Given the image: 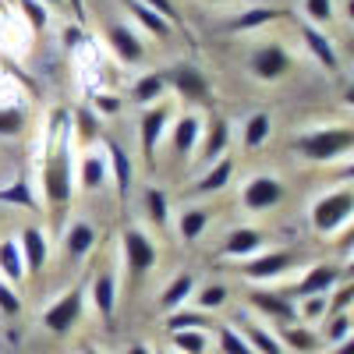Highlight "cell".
I'll list each match as a JSON object with an SVG mask.
<instances>
[{
    "label": "cell",
    "instance_id": "cell-35",
    "mask_svg": "<svg viewBox=\"0 0 354 354\" xmlns=\"http://www.w3.org/2000/svg\"><path fill=\"white\" fill-rule=\"evenodd\" d=\"M277 18H283V11H277V8H252L241 18H234L230 28L234 32H252V28H262L266 21H277Z\"/></svg>",
    "mask_w": 354,
    "mask_h": 354
},
{
    "label": "cell",
    "instance_id": "cell-33",
    "mask_svg": "<svg viewBox=\"0 0 354 354\" xmlns=\"http://www.w3.org/2000/svg\"><path fill=\"white\" fill-rule=\"evenodd\" d=\"M128 8H131L135 21H138V25H142V28H145V32H149V36H156V39H167V36L174 32V25H170L167 18H160L156 11H149V8L142 4V0H131Z\"/></svg>",
    "mask_w": 354,
    "mask_h": 354
},
{
    "label": "cell",
    "instance_id": "cell-16",
    "mask_svg": "<svg viewBox=\"0 0 354 354\" xmlns=\"http://www.w3.org/2000/svg\"><path fill=\"white\" fill-rule=\"evenodd\" d=\"M337 280H340V270L337 266H330V262H319V266H312V270L298 280V298H312V294H330L333 287H337Z\"/></svg>",
    "mask_w": 354,
    "mask_h": 354
},
{
    "label": "cell",
    "instance_id": "cell-23",
    "mask_svg": "<svg viewBox=\"0 0 354 354\" xmlns=\"http://www.w3.org/2000/svg\"><path fill=\"white\" fill-rule=\"evenodd\" d=\"M283 351H298V354H312L319 347V333H312L308 322H287V326L277 333Z\"/></svg>",
    "mask_w": 354,
    "mask_h": 354
},
{
    "label": "cell",
    "instance_id": "cell-38",
    "mask_svg": "<svg viewBox=\"0 0 354 354\" xmlns=\"http://www.w3.org/2000/svg\"><path fill=\"white\" fill-rule=\"evenodd\" d=\"M75 135H78L82 142H93V138L100 135V113H96L93 106H82V110L75 113Z\"/></svg>",
    "mask_w": 354,
    "mask_h": 354
},
{
    "label": "cell",
    "instance_id": "cell-10",
    "mask_svg": "<svg viewBox=\"0 0 354 354\" xmlns=\"http://www.w3.org/2000/svg\"><path fill=\"white\" fill-rule=\"evenodd\" d=\"M167 142H170V153L174 156H192L198 149V142H202V121H198L195 113H181L170 124Z\"/></svg>",
    "mask_w": 354,
    "mask_h": 354
},
{
    "label": "cell",
    "instance_id": "cell-8",
    "mask_svg": "<svg viewBox=\"0 0 354 354\" xmlns=\"http://www.w3.org/2000/svg\"><path fill=\"white\" fill-rule=\"evenodd\" d=\"M241 202H245V209H252V213H266V209H273V205L283 202V185L277 181V177H270V174H255L241 188Z\"/></svg>",
    "mask_w": 354,
    "mask_h": 354
},
{
    "label": "cell",
    "instance_id": "cell-26",
    "mask_svg": "<svg viewBox=\"0 0 354 354\" xmlns=\"http://www.w3.org/2000/svg\"><path fill=\"white\" fill-rule=\"evenodd\" d=\"M0 280H8L11 287L25 280V259H21V248L15 238L0 241Z\"/></svg>",
    "mask_w": 354,
    "mask_h": 354
},
{
    "label": "cell",
    "instance_id": "cell-17",
    "mask_svg": "<svg viewBox=\"0 0 354 354\" xmlns=\"http://www.w3.org/2000/svg\"><path fill=\"white\" fill-rule=\"evenodd\" d=\"M238 333L245 337V344L252 347V354H283L280 337H277L270 326H262V322L241 319V322H238Z\"/></svg>",
    "mask_w": 354,
    "mask_h": 354
},
{
    "label": "cell",
    "instance_id": "cell-13",
    "mask_svg": "<svg viewBox=\"0 0 354 354\" xmlns=\"http://www.w3.org/2000/svg\"><path fill=\"white\" fill-rule=\"evenodd\" d=\"M106 43H110V50L117 53V61H121V64H138L142 57H145L142 39L131 32L124 21H113V25L106 28Z\"/></svg>",
    "mask_w": 354,
    "mask_h": 354
},
{
    "label": "cell",
    "instance_id": "cell-50",
    "mask_svg": "<svg viewBox=\"0 0 354 354\" xmlns=\"http://www.w3.org/2000/svg\"><path fill=\"white\" fill-rule=\"evenodd\" d=\"M333 354H354V337H347L344 344H337V347H333Z\"/></svg>",
    "mask_w": 354,
    "mask_h": 354
},
{
    "label": "cell",
    "instance_id": "cell-45",
    "mask_svg": "<svg viewBox=\"0 0 354 354\" xmlns=\"http://www.w3.org/2000/svg\"><path fill=\"white\" fill-rule=\"evenodd\" d=\"M18 312H21V298H18V290H15L8 280H0V315L15 319Z\"/></svg>",
    "mask_w": 354,
    "mask_h": 354
},
{
    "label": "cell",
    "instance_id": "cell-48",
    "mask_svg": "<svg viewBox=\"0 0 354 354\" xmlns=\"http://www.w3.org/2000/svg\"><path fill=\"white\" fill-rule=\"evenodd\" d=\"M93 106H96V113H103V117H113L117 110H121V100H117V96H93Z\"/></svg>",
    "mask_w": 354,
    "mask_h": 354
},
{
    "label": "cell",
    "instance_id": "cell-9",
    "mask_svg": "<svg viewBox=\"0 0 354 354\" xmlns=\"http://www.w3.org/2000/svg\"><path fill=\"white\" fill-rule=\"evenodd\" d=\"M163 78H167V85H174L177 93H181L185 100H192V103H209V96H213L209 78H205L198 68H192V64H177Z\"/></svg>",
    "mask_w": 354,
    "mask_h": 354
},
{
    "label": "cell",
    "instance_id": "cell-47",
    "mask_svg": "<svg viewBox=\"0 0 354 354\" xmlns=\"http://www.w3.org/2000/svg\"><path fill=\"white\" fill-rule=\"evenodd\" d=\"M142 4L149 8V11H156L160 18H167L170 25H174V21H181V15H177V8L170 4V0H142Z\"/></svg>",
    "mask_w": 354,
    "mask_h": 354
},
{
    "label": "cell",
    "instance_id": "cell-57",
    "mask_svg": "<svg viewBox=\"0 0 354 354\" xmlns=\"http://www.w3.org/2000/svg\"><path fill=\"white\" fill-rule=\"evenodd\" d=\"M82 354H100L96 347H82Z\"/></svg>",
    "mask_w": 354,
    "mask_h": 354
},
{
    "label": "cell",
    "instance_id": "cell-18",
    "mask_svg": "<svg viewBox=\"0 0 354 354\" xmlns=\"http://www.w3.org/2000/svg\"><path fill=\"white\" fill-rule=\"evenodd\" d=\"M106 170L113 174V188L117 195H128L131 192V156L124 153V145H117V142H106Z\"/></svg>",
    "mask_w": 354,
    "mask_h": 354
},
{
    "label": "cell",
    "instance_id": "cell-15",
    "mask_svg": "<svg viewBox=\"0 0 354 354\" xmlns=\"http://www.w3.org/2000/svg\"><path fill=\"white\" fill-rule=\"evenodd\" d=\"M266 248V234L255 227H238L223 238V255L227 259H252Z\"/></svg>",
    "mask_w": 354,
    "mask_h": 354
},
{
    "label": "cell",
    "instance_id": "cell-44",
    "mask_svg": "<svg viewBox=\"0 0 354 354\" xmlns=\"http://www.w3.org/2000/svg\"><path fill=\"white\" fill-rule=\"evenodd\" d=\"M227 294H230V290H227L223 283H209V287H202V290H198V308H202V312L220 308V305L227 301Z\"/></svg>",
    "mask_w": 354,
    "mask_h": 354
},
{
    "label": "cell",
    "instance_id": "cell-56",
    "mask_svg": "<svg viewBox=\"0 0 354 354\" xmlns=\"http://www.w3.org/2000/svg\"><path fill=\"white\" fill-rule=\"evenodd\" d=\"M347 18L354 21V0H347Z\"/></svg>",
    "mask_w": 354,
    "mask_h": 354
},
{
    "label": "cell",
    "instance_id": "cell-30",
    "mask_svg": "<svg viewBox=\"0 0 354 354\" xmlns=\"http://www.w3.org/2000/svg\"><path fill=\"white\" fill-rule=\"evenodd\" d=\"M163 93H167V78H163V71H149V75H142V78L135 82L131 100H135L138 106H153Z\"/></svg>",
    "mask_w": 354,
    "mask_h": 354
},
{
    "label": "cell",
    "instance_id": "cell-40",
    "mask_svg": "<svg viewBox=\"0 0 354 354\" xmlns=\"http://www.w3.org/2000/svg\"><path fill=\"white\" fill-rule=\"evenodd\" d=\"M351 330H354V319H351V312H344V315H330V326H326V344H344L347 337H351Z\"/></svg>",
    "mask_w": 354,
    "mask_h": 354
},
{
    "label": "cell",
    "instance_id": "cell-46",
    "mask_svg": "<svg viewBox=\"0 0 354 354\" xmlns=\"http://www.w3.org/2000/svg\"><path fill=\"white\" fill-rule=\"evenodd\" d=\"M305 15L312 18V21H330L333 18V0H305Z\"/></svg>",
    "mask_w": 354,
    "mask_h": 354
},
{
    "label": "cell",
    "instance_id": "cell-34",
    "mask_svg": "<svg viewBox=\"0 0 354 354\" xmlns=\"http://www.w3.org/2000/svg\"><path fill=\"white\" fill-rule=\"evenodd\" d=\"M0 205H21V209H39V202H36V192L32 185L25 181H11L8 188H0Z\"/></svg>",
    "mask_w": 354,
    "mask_h": 354
},
{
    "label": "cell",
    "instance_id": "cell-39",
    "mask_svg": "<svg viewBox=\"0 0 354 354\" xmlns=\"http://www.w3.org/2000/svg\"><path fill=\"white\" fill-rule=\"evenodd\" d=\"M216 340L223 354H252V347L245 344V337L234 330V326H216Z\"/></svg>",
    "mask_w": 354,
    "mask_h": 354
},
{
    "label": "cell",
    "instance_id": "cell-19",
    "mask_svg": "<svg viewBox=\"0 0 354 354\" xmlns=\"http://www.w3.org/2000/svg\"><path fill=\"white\" fill-rule=\"evenodd\" d=\"M96 241H100L96 227H93V223H85V220H75V223L68 227V234H64V248H68V259L82 262L88 252L96 248Z\"/></svg>",
    "mask_w": 354,
    "mask_h": 354
},
{
    "label": "cell",
    "instance_id": "cell-24",
    "mask_svg": "<svg viewBox=\"0 0 354 354\" xmlns=\"http://www.w3.org/2000/svg\"><path fill=\"white\" fill-rule=\"evenodd\" d=\"M230 177H234V160H230V156H220L216 163L205 167V174L198 177L195 192H202V195H216V192H223V188L230 185Z\"/></svg>",
    "mask_w": 354,
    "mask_h": 354
},
{
    "label": "cell",
    "instance_id": "cell-22",
    "mask_svg": "<svg viewBox=\"0 0 354 354\" xmlns=\"http://www.w3.org/2000/svg\"><path fill=\"white\" fill-rule=\"evenodd\" d=\"M106 177H110V170H106V156H100V153H85V156L78 160V185H82V192H96V188H103V185H106Z\"/></svg>",
    "mask_w": 354,
    "mask_h": 354
},
{
    "label": "cell",
    "instance_id": "cell-11",
    "mask_svg": "<svg viewBox=\"0 0 354 354\" xmlns=\"http://www.w3.org/2000/svg\"><path fill=\"white\" fill-rule=\"evenodd\" d=\"M290 68V57L280 43H266V46H255L252 53V71L262 78V82H277L280 75H287Z\"/></svg>",
    "mask_w": 354,
    "mask_h": 354
},
{
    "label": "cell",
    "instance_id": "cell-1",
    "mask_svg": "<svg viewBox=\"0 0 354 354\" xmlns=\"http://www.w3.org/2000/svg\"><path fill=\"white\" fill-rule=\"evenodd\" d=\"M43 195L50 209H64L75 195V163H71V131L68 113H53L50 121V153L43 167Z\"/></svg>",
    "mask_w": 354,
    "mask_h": 354
},
{
    "label": "cell",
    "instance_id": "cell-25",
    "mask_svg": "<svg viewBox=\"0 0 354 354\" xmlns=\"http://www.w3.org/2000/svg\"><path fill=\"white\" fill-rule=\"evenodd\" d=\"M301 39H305L308 53L315 57L322 68H326V71H337V64H340V61H337V50H333V43L322 36L315 25H301Z\"/></svg>",
    "mask_w": 354,
    "mask_h": 354
},
{
    "label": "cell",
    "instance_id": "cell-4",
    "mask_svg": "<svg viewBox=\"0 0 354 354\" xmlns=\"http://www.w3.org/2000/svg\"><path fill=\"white\" fill-rule=\"evenodd\" d=\"M121 252H124V266H128L131 277H145V273L156 270L160 252H156V241H153L145 230L128 227V230L121 234Z\"/></svg>",
    "mask_w": 354,
    "mask_h": 354
},
{
    "label": "cell",
    "instance_id": "cell-43",
    "mask_svg": "<svg viewBox=\"0 0 354 354\" xmlns=\"http://www.w3.org/2000/svg\"><path fill=\"white\" fill-rule=\"evenodd\" d=\"M326 301H330V315H344V312H351V308H354V280L344 283V287H337L333 294H326Z\"/></svg>",
    "mask_w": 354,
    "mask_h": 354
},
{
    "label": "cell",
    "instance_id": "cell-58",
    "mask_svg": "<svg viewBox=\"0 0 354 354\" xmlns=\"http://www.w3.org/2000/svg\"><path fill=\"white\" fill-rule=\"evenodd\" d=\"M351 270H354V252H351Z\"/></svg>",
    "mask_w": 354,
    "mask_h": 354
},
{
    "label": "cell",
    "instance_id": "cell-21",
    "mask_svg": "<svg viewBox=\"0 0 354 354\" xmlns=\"http://www.w3.org/2000/svg\"><path fill=\"white\" fill-rule=\"evenodd\" d=\"M93 308L100 312V319H113V308H117V277L110 270L96 273V280H93Z\"/></svg>",
    "mask_w": 354,
    "mask_h": 354
},
{
    "label": "cell",
    "instance_id": "cell-59",
    "mask_svg": "<svg viewBox=\"0 0 354 354\" xmlns=\"http://www.w3.org/2000/svg\"><path fill=\"white\" fill-rule=\"evenodd\" d=\"M216 4H223V0H216Z\"/></svg>",
    "mask_w": 354,
    "mask_h": 354
},
{
    "label": "cell",
    "instance_id": "cell-27",
    "mask_svg": "<svg viewBox=\"0 0 354 354\" xmlns=\"http://www.w3.org/2000/svg\"><path fill=\"white\" fill-rule=\"evenodd\" d=\"M227 145H230V124H227V121H213V128L205 131V138L198 142L202 163H216V160L227 153Z\"/></svg>",
    "mask_w": 354,
    "mask_h": 354
},
{
    "label": "cell",
    "instance_id": "cell-53",
    "mask_svg": "<svg viewBox=\"0 0 354 354\" xmlns=\"http://www.w3.org/2000/svg\"><path fill=\"white\" fill-rule=\"evenodd\" d=\"M68 4H71V11H75V15H78V18H82V15H85V8H82V0H68Z\"/></svg>",
    "mask_w": 354,
    "mask_h": 354
},
{
    "label": "cell",
    "instance_id": "cell-42",
    "mask_svg": "<svg viewBox=\"0 0 354 354\" xmlns=\"http://www.w3.org/2000/svg\"><path fill=\"white\" fill-rule=\"evenodd\" d=\"M25 128V113L18 106H0V138H15Z\"/></svg>",
    "mask_w": 354,
    "mask_h": 354
},
{
    "label": "cell",
    "instance_id": "cell-54",
    "mask_svg": "<svg viewBox=\"0 0 354 354\" xmlns=\"http://www.w3.org/2000/svg\"><path fill=\"white\" fill-rule=\"evenodd\" d=\"M344 103H347V106H354V85H351V88H344Z\"/></svg>",
    "mask_w": 354,
    "mask_h": 354
},
{
    "label": "cell",
    "instance_id": "cell-6",
    "mask_svg": "<svg viewBox=\"0 0 354 354\" xmlns=\"http://www.w3.org/2000/svg\"><path fill=\"white\" fill-rule=\"evenodd\" d=\"M167 124H170V106L167 103L145 106V113L138 117V142H142V156H145V163H149V167L156 160L160 142L167 138Z\"/></svg>",
    "mask_w": 354,
    "mask_h": 354
},
{
    "label": "cell",
    "instance_id": "cell-20",
    "mask_svg": "<svg viewBox=\"0 0 354 354\" xmlns=\"http://www.w3.org/2000/svg\"><path fill=\"white\" fill-rule=\"evenodd\" d=\"M192 294H195V277H192V273H177V277L163 287V294H160V308L170 315V312H177V308H185Z\"/></svg>",
    "mask_w": 354,
    "mask_h": 354
},
{
    "label": "cell",
    "instance_id": "cell-14",
    "mask_svg": "<svg viewBox=\"0 0 354 354\" xmlns=\"http://www.w3.org/2000/svg\"><path fill=\"white\" fill-rule=\"evenodd\" d=\"M18 248H21V259H25V273H39L50 259V241L39 227H25L18 234Z\"/></svg>",
    "mask_w": 354,
    "mask_h": 354
},
{
    "label": "cell",
    "instance_id": "cell-12",
    "mask_svg": "<svg viewBox=\"0 0 354 354\" xmlns=\"http://www.w3.org/2000/svg\"><path fill=\"white\" fill-rule=\"evenodd\" d=\"M248 305H252L255 312H262V315L277 319V322H298V308H294V301L283 298V294L252 287V290H248Z\"/></svg>",
    "mask_w": 354,
    "mask_h": 354
},
{
    "label": "cell",
    "instance_id": "cell-31",
    "mask_svg": "<svg viewBox=\"0 0 354 354\" xmlns=\"http://www.w3.org/2000/svg\"><path fill=\"white\" fill-rule=\"evenodd\" d=\"M209 220H213L209 209H202V205H188V209L177 216V230H181L185 241H198L205 234V227H209Z\"/></svg>",
    "mask_w": 354,
    "mask_h": 354
},
{
    "label": "cell",
    "instance_id": "cell-37",
    "mask_svg": "<svg viewBox=\"0 0 354 354\" xmlns=\"http://www.w3.org/2000/svg\"><path fill=\"white\" fill-rule=\"evenodd\" d=\"M294 308H298V319H301V322H308V326L330 315V301H326V294H312V298H301Z\"/></svg>",
    "mask_w": 354,
    "mask_h": 354
},
{
    "label": "cell",
    "instance_id": "cell-7",
    "mask_svg": "<svg viewBox=\"0 0 354 354\" xmlns=\"http://www.w3.org/2000/svg\"><path fill=\"white\" fill-rule=\"evenodd\" d=\"M294 262H298V259H294L290 252H259V255L245 259L241 277L252 280V283H270V280L283 277L287 270H294Z\"/></svg>",
    "mask_w": 354,
    "mask_h": 354
},
{
    "label": "cell",
    "instance_id": "cell-2",
    "mask_svg": "<svg viewBox=\"0 0 354 354\" xmlns=\"http://www.w3.org/2000/svg\"><path fill=\"white\" fill-rule=\"evenodd\" d=\"M354 149V128H315L298 138V153L312 163H330Z\"/></svg>",
    "mask_w": 354,
    "mask_h": 354
},
{
    "label": "cell",
    "instance_id": "cell-5",
    "mask_svg": "<svg viewBox=\"0 0 354 354\" xmlns=\"http://www.w3.org/2000/svg\"><path fill=\"white\" fill-rule=\"evenodd\" d=\"M82 305H85V294H82V287L64 290L61 298L50 301V308L43 312V326H46L50 333H57V337L71 333V330H75V322L82 319Z\"/></svg>",
    "mask_w": 354,
    "mask_h": 354
},
{
    "label": "cell",
    "instance_id": "cell-28",
    "mask_svg": "<svg viewBox=\"0 0 354 354\" xmlns=\"http://www.w3.org/2000/svg\"><path fill=\"white\" fill-rule=\"evenodd\" d=\"M188 330H213L209 312L202 308H177L167 315V333H188Z\"/></svg>",
    "mask_w": 354,
    "mask_h": 354
},
{
    "label": "cell",
    "instance_id": "cell-32",
    "mask_svg": "<svg viewBox=\"0 0 354 354\" xmlns=\"http://www.w3.org/2000/svg\"><path fill=\"white\" fill-rule=\"evenodd\" d=\"M142 209H145V216H149V223H153V227H160V230L170 223V205H167V195H163V188H156V185L145 188V195H142Z\"/></svg>",
    "mask_w": 354,
    "mask_h": 354
},
{
    "label": "cell",
    "instance_id": "cell-49",
    "mask_svg": "<svg viewBox=\"0 0 354 354\" xmlns=\"http://www.w3.org/2000/svg\"><path fill=\"white\" fill-rule=\"evenodd\" d=\"M340 252L351 259V252H354V216H351V223H347V230L340 234Z\"/></svg>",
    "mask_w": 354,
    "mask_h": 354
},
{
    "label": "cell",
    "instance_id": "cell-51",
    "mask_svg": "<svg viewBox=\"0 0 354 354\" xmlns=\"http://www.w3.org/2000/svg\"><path fill=\"white\" fill-rule=\"evenodd\" d=\"M128 354H156V351H149L145 344H131V347H128Z\"/></svg>",
    "mask_w": 354,
    "mask_h": 354
},
{
    "label": "cell",
    "instance_id": "cell-3",
    "mask_svg": "<svg viewBox=\"0 0 354 354\" xmlns=\"http://www.w3.org/2000/svg\"><path fill=\"white\" fill-rule=\"evenodd\" d=\"M308 216H312L315 234H340V230L351 223V216H354V192H351V188L326 192L322 198L312 202Z\"/></svg>",
    "mask_w": 354,
    "mask_h": 354
},
{
    "label": "cell",
    "instance_id": "cell-55",
    "mask_svg": "<svg viewBox=\"0 0 354 354\" xmlns=\"http://www.w3.org/2000/svg\"><path fill=\"white\" fill-rule=\"evenodd\" d=\"M39 4H43V8H50V4H53V8H57V4H64V0H39Z\"/></svg>",
    "mask_w": 354,
    "mask_h": 354
},
{
    "label": "cell",
    "instance_id": "cell-36",
    "mask_svg": "<svg viewBox=\"0 0 354 354\" xmlns=\"http://www.w3.org/2000/svg\"><path fill=\"white\" fill-rule=\"evenodd\" d=\"M170 344L181 354H205L209 351V333L205 330H188V333H170Z\"/></svg>",
    "mask_w": 354,
    "mask_h": 354
},
{
    "label": "cell",
    "instance_id": "cell-60",
    "mask_svg": "<svg viewBox=\"0 0 354 354\" xmlns=\"http://www.w3.org/2000/svg\"><path fill=\"white\" fill-rule=\"evenodd\" d=\"M160 354H167V351H160Z\"/></svg>",
    "mask_w": 354,
    "mask_h": 354
},
{
    "label": "cell",
    "instance_id": "cell-41",
    "mask_svg": "<svg viewBox=\"0 0 354 354\" xmlns=\"http://www.w3.org/2000/svg\"><path fill=\"white\" fill-rule=\"evenodd\" d=\"M18 8H21L25 21L32 25V32H43V28L50 25V11L39 4V0H18Z\"/></svg>",
    "mask_w": 354,
    "mask_h": 354
},
{
    "label": "cell",
    "instance_id": "cell-52",
    "mask_svg": "<svg viewBox=\"0 0 354 354\" xmlns=\"http://www.w3.org/2000/svg\"><path fill=\"white\" fill-rule=\"evenodd\" d=\"M340 177H344V181H354V163H347V167L340 170Z\"/></svg>",
    "mask_w": 354,
    "mask_h": 354
},
{
    "label": "cell",
    "instance_id": "cell-29",
    "mask_svg": "<svg viewBox=\"0 0 354 354\" xmlns=\"http://www.w3.org/2000/svg\"><path fill=\"white\" fill-rule=\"evenodd\" d=\"M270 135H273V117L266 110H259V113H252L245 121L241 142H245V149H262V145L270 142Z\"/></svg>",
    "mask_w": 354,
    "mask_h": 354
}]
</instances>
